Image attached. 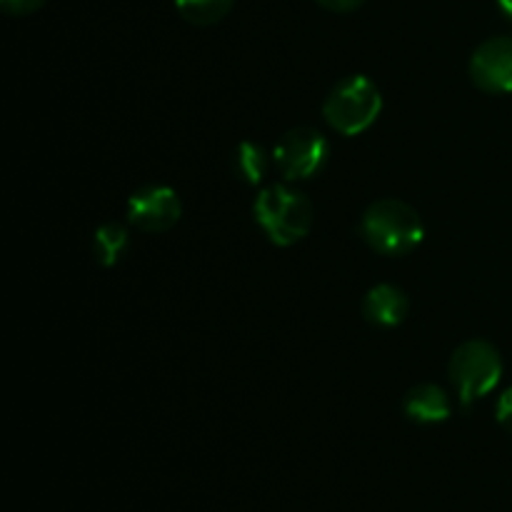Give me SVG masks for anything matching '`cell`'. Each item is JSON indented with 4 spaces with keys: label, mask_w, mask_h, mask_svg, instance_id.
Instances as JSON below:
<instances>
[{
    "label": "cell",
    "mask_w": 512,
    "mask_h": 512,
    "mask_svg": "<svg viewBox=\"0 0 512 512\" xmlns=\"http://www.w3.org/2000/svg\"><path fill=\"white\" fill-rule=\"evenodd\" d=\"M363 240L380 255H408L423 243V220L408 203L395 198L375 200L360 220Z\"/></svg>",
    "instance_id": "1"
},
{
    "label": "cell",
    "mask_w": 512,
    "mask_h": 512,
    "mask_svg": "<svg viewBox=\"0 0 512 512\" xmlns=\"http://www.w3.org/2000/svg\"><path fill=\"white\" fill-rule=\"evenodd\" d=\"M255 220L275 245H295L313 228V203L290 185H270L255 200Z\"/></svg>",
    "instance_id": "2"
},
{
    "label": "cell",
    "mask_w": 512,
    "mask_h": 512,
    "mask_svg": "<svg viewBox=\"0 0 512 512\" xmlns=\"http://www.w3.org/2000/svg\"><path fill=\"white\" fill-rule=\"evenodd\" d=\"M383 95L378 85L365 75H350L335 85L325 98L323 115L333 130L343 135H360L378 120Z\"/></svg>",
    "instance_id": "3"
},
{
    "label": "cell",
    "mask_w": 512,
    "mask_h": 512,
    "mask_svg": "<svg viewBox=\"0 0 512 512\" xmlns=\"http://www.w3.org/2000/svg\"><path fill=\"white\" fill-rule=\"evenodd\" d=\"M448 373L460 393V400L470 405L498 388L503 378V358L485 340H468L453 353Z\"/></svg>",
    "instance_id": "4"
},
{
    "label": "cell",
    "mask_w": 512,
    "mask_h": 512,
    "mask_svg": "<svg viewBox=\"0 0 512 512\" xmlns=\"http://www.w3.org/2000/svg\"><path fill=\"white\" fill-rule=\"evenodd\" d=\"M328 140L315 128H293L275 145L273 160L285 180H308L323 170L328 160Z\"/></svg>",
    "instance_id": "5"
},
{
    "label": "cell",
    "mask_w": 512,
    "mask_h": 512,
    "mask_svg": "<svg viewBox=\"0 0 512 512\" xmlns=\"http://www.w3.org/2000/svg\"><path fill=\"white\" fill-rule=\"evenodd\" d=\"M180 213H183L180 198L173 188L165 185L135 190L128 200V220L145 233H165L178 223Z\"/></svg>",
    "instance_id": "6"
},
{
    "label": "cell",
    "mask_w": 512,
    "mask_h": 512,
    "mask_svg": "<svg viewBox=\"0 0 512 512\" xmlns=\"http://www.w3.org/2000/svg\"><path fill=\"white\" fill-rule=\"evenodd\" d=\"M470 78L485 93H512V38L485 40L470 58Z\"/></svg>",
    "instance_id": "7"
},
{
    "label": "cell",
    "mask_w": 512,
    "mask_h": 512,
    "mask_svg": "<svg viewBox=\"0 0 512 512\" xmlns=\"http://www.w3.org/2000/svg\"><path fill=\"white\" fill-rule=\"evenodd\" d=\"M408 310L410 305L403 290L388 283L375 285L363 300L365 318H368V323L378 325V328H395V325L403 323Z\"/></svg>",
    "instance_id": "8"
},
{
    "label": "cell",
    "mask_w": 512,
    "mask_h": 512,
    "mask_svg": "<svg viewBox=\"0 0 512 512\" xmlns=\"http://www.w3.org/2000/svg\"><path fill=\"white\" fill-rule=\"evenodd\" d=\"M405 415L410 420L420 425H433V423H443V420L450 418V400L445 395L443 388L438 385H415L403 400Z\"/></svg>",
    "instance_id": "9"
},
{
    "label": "cell",
    "mask_w": 512,
    "mask_h": 512,
    "mask_svg": "<svg viewBox=\"0 0 512 512\" xmlns=\"http://www.w3.org/2000/svg\"><path fill=\"white\" fill-rule=\"evenodd\" d=\"M128 250V230L120 223H105L93 235V255L100 265L113 268Z\"/></svg>",
    "instance_id": "10"
},
{
    "label": "cell",
    "mask_w": 512,
    "mask_h": 512,
    "mask_svg": "<svg viewBox=\"0 0 512 512\" xmlns=\"http://www.w3.org/2000/svg\"><path fill=\"white\" fill-rule=\"evenodd\" d=\"M230 165H233V173L243 183L258 185L265 178V173H268V155H265L263 145L253 143V140H245V143H240L235 148Z\"/></svg>",
    "instance_id": "11"
},
{
    "label": "cell",
    "mask_w": 512,
    "mask_h": 512,
    "mask_svg": "<svg viewBox=\"0 0 512 512\" xmlns=\"http://www.w3.org/2000/svg\"><path fill=\"white\" fill-rule=\"evenodd\" d=\"M235 0H175V8L188 23L213 25L230 13Z\"/></svg>",
    "instance_id": "12"
},
{
    "label": "cell",
    "mask_w": 512,
    "mask_h": 512,
    "mask_svg": "<svg viewBox=\"0 0 512 512\" xmlns=\"http://www.w3.org/2000/svg\"><path fill=\"white\" fill-rule=\"evenodd\" d=\"M48 0H0V5L5 8V13L10 15H30L35 10H40Z\"/></svg>",
    "instance_id": "13"
},
{
    "label": "cell",
    "mask_w": 512,
    "mask_h": 512,
    "mask_svg": "<svg viewBox=\"0 0 512 512\" xmlns=\"http://www.w3.org/2000/svg\"><path fill=\"white\" fill-rule=\"evenodd\" d=\"M498 423L512 435V388L505 390L498 400Z\"/></svg>",
    "instance_id": "14"
},
{
    "label": "cell",
    "mask_w": 512,
    "mask_h": 512,
    "mask_svg": "<svg viewBox=\"0 0 512 512\" xmlns=\"http://www.w3.org/2000/svg\"><path fill=\"white\" fill-rule=\"evenodd\" d=\"M318 3L333 13H350V10H358L365 0H318Z\"/></svg>",
    "instance_id": "15"
},
{
    "label": "cell",
    "mask_w": 512,
    "mask_h": 512,
    "mask_svg": "<svg viewBox=\"0 0 512 512\" xmlns=\"http://www.w3.org/2000/svg\"><path fill=\"white\" fill-rule=\"evenodd\" d=\"M498 8L503 10L505 18L512 20V0H498Z\"/></svg>",
    "instance_id": "16"
}]
</instances>
